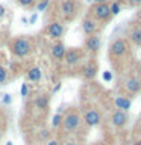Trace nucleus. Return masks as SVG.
Instances as JSON below:
<instances>
[{"label": "nucleus", "instance_id": "f257e3e1", "mask_svg": "<svg viewBox=\"0 0 141 145\" xmlns=\"http://www.w3.org/2000/svg\"><path fill=\"white\" fill-rule=\"evenodd\" d=\"M30 50H32V44H30V41H27L26 38H17V39H14V42H12V53L15 54V56L18 57H24L27 56V54L30 53Z\"/></svg>", "mask_w": 141, "mask_h": 145}, {"label": "nucleus", "instance_id": "f03ea898", "mask_svg": "<svg viewBox=\"0 0 141 145\" xmlns=\"http://www.w3.org/2000/svg\"><path fill=\"white\" fill-rule=\"evenodd\" d=\"M80 116H79V113H76V112H68L65 116H62V124L61 127L65 131H74L79 129V125H80Z\"/></svg>", "mask_w": 141, "mask_h": 145}, {"label": "nucleus", "instance_id": "7ed1b4c3", "mask_svg": "<svg viewBox=\"0 0 141 145\" xmlns=\"http://www.w3.org/2000/svg\"><path fill=\"white\" fill-rule=\"evenodd\" d=\"M100 121H102V115H100L99 110L96 109H91V110H86L85 115H84V122L88 127H94V125H99Z\"/></svg>", "mask_w": 141, "mask_h": 145}, {"label": "nucleus", "instance_id": "20e7f679", "mask_svg": "<svg viewBox=\"0 0 141 145\" xmlns=\"http://www.w3.org/2000/svg\"><path fill=\"white\" fill-rule=\"evenodd\" d=\"M109 52H111L112 56L120 57V56H123V54L127 52V42L125 39H115L111 44V47H109Z\"/></svg>", "mask_w": 141, "mask_h": 145}, {"label": "nucleus", "instance_id": "39448f33", "mask_svg": "<svg viewBox=\"0 0 141 145\" xmlns=\"http://www.w3.org/2000/svg\"><path fill=\"white\" fill-rule=\"evenodd\" d=\"M93 14L97 20H108L111 17V11H109V5L108 3H100V5H96L93 8Z\"/></svg>", "mask_w": 141, "mask_h": 145}, {"label": "nucleus", "instance_id": "423d86ee", "mask_svg": "<svg viewBox=\"0 0 141 145\" xmlns=\"http://www.w3.org/2000/svg\"><path fill=\"white\" fill-rule=\"evenodd\" d=\"M47 35L52 39H59L64 35V26L61 24V23H58V21L50 23L49 27H47Z\"/></svg>", "mask_w": 141, "mask_h": 145}, {"label": "nucleus", "instance_id": "0eeeda50", "mask_svg": "<svg viewBox=\"0 0 141 145\" xmlns=\"http://www.w3.org/2000/svg\"><path fill=\"white\" fill-rule=\"evenodd\" d=\"M65 63L67 65H70V67H73V65H76L77 62L80 61V57H82V53L79 52V50H76V48H70V50H67L65 52Z\"/></svg>", "mask_w": 141, "mask_h": 145}, {"label": "nucleus", "instance_id": "6e6552de", "mask_svg": "<svg viewBox=\"0 0 141 145\" xmlns=\"http://www.w3.org/2000/svg\"><path fill=\"white\" fill-rule=\"evenodd\" d=\"M100 45H102V41H100V38L97 35H90L85 41L86 50H88V52H93V53L97 52V50L100 48Z\"/></svg>", "mask_w": 141, "mask_h": 145}, {"label": "nucleus", "instance_id": "1a4fd4ad", "mask_svg": "<svg viewBox=\"0 0 141 145\" xmlns=\"http://www.w3.org/2000/svg\"><path fill=\"white\" fill-rule=\"evenodd\" d=\"M111 121L115 127H123L127 122V113L123 110H115L111 116Z\"/></svg>", "mask_w": 141, "mask_h": 145}, {"label": "nucleus", "instance_id": "9d476101", "mask_svg": "<svg viewBox=\"0 0 141 145\" xmlns=\"http://www.w3.org/2000/svg\"><path fill=\"white\" fill-rule=\"evenodd\" d=\"M65 45H64L62 42H56L52 45V50H50V53H52V57L58 59V61H61V59H64V56H65Z\"/></svg>", "mask_w": 141, "mask_h": 145}, {"label": "nucleus", "instance_id": "9b49d317", "mask_svg": "<svg viewBox=\"0 0 141 145\" xmlns=\"http://www.w3.org/2000/svg\"><path fill=\"white\" fill-rule=\"evenodd\" d=\"M82 30H84V33L86 35H94L96 30H97V23L94 20H91V18H85L84 21H82Z\"/></svg>", "mask_w": 141, "mask_h": 145}, {"label": "nucleus", "instance_id": "f8f14e48", "mask_svg": "<svg viewBox=\"0 0 141 145\" xmlns=\"http://www.w3.org/2000/svg\"><path fill=\"white\" fill-rule=\"evenodd\" d=\"M125 88H126L127 92L136 94V92H138V91L141 89V82H140L138 79H135V77H130V79H127V80H126Z\"/></svg>", "mask_w": 141, "mask_h": 145}, {"label": "nucleus", "instance_id": "ddd939ff", "mask_svg": "<svg viewBox=\"0 0 141 145\" xmlns=\"http://www.w3.org/2000/svg\"><path fill=\"white\" fill-rule=\"evenodd\" d=\"M61 11L64 15L67 17H73V14L76 12V3L74 0H64L61 5Z\"/></svg>", "mask_w": 141, "mask_h": 145}, {"label": "nucleus", "instance_id": "4468645a", "mask_svg": "<svg viewBox=\"0 0 141 145\" xmlns=\"http://www.w3.org/2000/svg\"><path fill=\"white\" fill-rule=\"evenodd\" d=\"M114 104H115V107L118 109V110L126 112L127 109L130 107V100L126 98V97H117L115 100H114Z\"/></svg>", "mask_w": 141, "mask_h": 145}, {"label": "nucleus", "instance_id": "2eb2a0df", "mask_svg": "<svg viewBox=\"0 0 141 145\" xmlns=\"http://www.w3.org/2000/svg\"><path fill=\"white\" fill-rule=\"evenodd\" d=\"M41 77H43L41 68L34 67V68H29V70H27V79L30 82H38V80H41Z\"/></svg>", "mask_w": 141, "mask_h": 145}, {"label": "nucleus", "instance_id": "dca6fc26", "mask_svg": "<svg viewBox=\"0 0 141 145\" xmlns=\"http://www.w3.org/2000/svg\"><path fill=\"white\" fill-rule=\"evenodd\" d=\"M82 72H84V77L85 79H94L96 74H97V65H94V63H90V65H86L84 70H82Z\"/></svg>", "mask_w": 141, "mask_h": 145}, {"label": "nucleus", "instance_id": "f3484780", "mask_svg": "<svg viewBox=\"0 0 141 145\" xmlns=\"http://www.w3.org/2000/svg\"><path fill=\"white\" fill-rule=\"evenodd\" d=\"M130 41L135 45H141V27H135L130 32Z\"/></svg>", "mask_w": 141, "mask_h": 145}, {"label": "nucleus", "instance_id": "a211bd4d", "mask_svg": "<svg viewBox=\"0 0 141 145\" xmlns=\"http://www.w3.org/2000/svg\"><path fill=\"white\" fill-rule=\"evenodd\" d=\"M35 106L38 107V109H47V106H49V97L47 95H40L38 98L35 100Z\"/></svg>", "mask_w": 141, "mask_h": 145}, {"label": "nucleus", "instance_id": "6ab92c4d", "mask_svg": "<svg viewBox=\"0 0 141 145\" xmlns=\"http://www.w3.org/2000/svg\"><path fill=\"white\" fill-rule=\"evenodd\" d=\"M50 124H52V129H59V127H61V124H62V115H59V113H55Z\"/></svg>", "mask_w": 141, "mask_h": 145}, {"label": "nucleus", "instance_id": "aec40b11", "mask_svg": "<svg viewBox=\"0 0 141 145\" xmlns=\"http://www.w3.org/2000/svg\"><path fill=\"white\" fill-rule=\"evenodd\" d=\"M109 11H111V15H117L120 12V5L117 2H114L112 5H109Z\"/></svg>", "mask_w": 141, "mask_h": 145}, {"label": "nucleus", "instance_id": "412c9836", "mask_svg": "<svg viewBox=\"0 0 141 145\" xmlns=\"http://www.w3.org/2000/svg\"><path fill=\"white\" fill-rule=\"evenodd\" d=\"M6 79H8V71H6V68H5L3 65H0V83L6 82Z\"/></svg>", "mask_w": 141, "mask_h": 145}, {"label": "nucleus", "instance_id": "4be33fe9", "mask_svg": "<svg viewBox=\"0 0 141 145\" xmlns=\"http://www.w3.org/2000/svg\"><path fill=\"white\" fill-rule=\"evenodd\" d=\"M47 6H49V0H41V2L36 5V9H38L40 12H43V11L47 9Z\"/></svg>", "mask_w": 141, "mask_h": 145}, {"label": "nucleus", "instance_id": "5701e85b", "mask_svg": "<svg viewBox=\"0 0 141 145\" xmlns=\"http://www.w3.org/2000/svg\"><path fill=\"white\" fill-rule=\"evenodd\" d=\"M18 5H21V6H32V5L35 3V0H17Z\"/></svg>", "mask_w": 141, "mask_h": 145}, {"label": "nucleus", "instance_id": "b1692460", "mask_svg": "<svg viewBox=\"0 0 141 145\" xmlns=\"http://www.w3.org/2000/svg\"><path fill=\"white\" fill-rule=\"evenodd\" d=\"M29 94V85L27 83H23L21 85V97H26Z\"/></svg>", "mask_w": 141, "mask_h": 145}, {"label": "nucleus", "instance_id": "393cba45", "mask_svg": "<svg viewBox=\"0 0 141 145\" xmlns=\"http://www.w3.org/2000/svg\"><path fill=\"white\" fill-rule=\"evenodd\" d=\"M2 101H3L5 104H11V101H12L11 95H9V94H5V95H3V98H2Z\"/></svg>", "mask_w": 141, "mask_h": 145}, {"label": "nucleus", "instance_id": "a878e982", "mask_svg": "<svg viewBox=\"0 0 141 145\" xmlns=\"http://www.w3.org/2000/svg\"><path fill=\"white\" fill-rule=\"evenodd\" d=\"M103 79L106 80V82L112 80V72H111V71H105V72H103Z\"/></svg>", "mask_w": 141, "mask_h": 145}, {"label": "nucleus", "instance_id": "bb28decb", "mask_svg": "<svg viewBox=\"0 0 141 145\" xmlns=\"http://www.w3.org/2000/svg\"><path fill=\"white\" fill-rule=\"evenodd\" d=\"M5 14H6V8H5L3 5H0V18L5 17Z\"/></svg>", "mask_w": 141, "mask_h": 145}, {"label": "nucleus", "instance_id": "cd10ccee", "mask_svg": "<svg viewBox=\"0 0 141 145\" xmlns=\"http://www.w3.org/2000/svg\"><path fill=\"white\" fill-rule=\"evenodd\" d=\"M36 18H38V15H36V14H34V15L29 18V24H34V23L36 21Z\"/></svg>", "mask_w": 141, "mask_h": 145}, {"label": "nucleus", "instance_id": "c85d7f7f", "mask_svg": "<svg viewBox=\"0 0 141 145\" xmlns=\"http://www.w3.org/2000/svg\"><path fill=\"white\" fill-rule=\"evenodd\" d=\"M129 3L132 6H138V5H141V0H129Z\"/></svg>", "mask_w": 141, "mask_h": 145}, {"label": "nucleus", "instance_id": "c756f323", "mask_svg": "<svg viewBox=\"0 0 141 145\" xmlns=\"http://www.w3.org/2000/svg\"><path fill=\"white\" fill-rule=\"evenodd\" d=\"M41 133H43V135H40L41 139H47V136H49V131H47V130H43Z\"/></svg>", "mask_w": 141, "mask_h": 145}, {"label": "nucleus", "instance_id": "7c9ffc66", "mask_svg": "<svg viewBox=\"0 0 141 145\" xmlns=\"http://www.w3.org/2000/svg\"><path fill=\"white\" fill-rule=\"evenodd\" d=\"M61 85H62V83H59V82H58V83L55 85V88H53V92H58V91L61 89Z\"/></svg>", "mask_w": 141, "mask_h": 145}, {"label": "nucleus", "instance_id": "2f4dec72", "mask_svg": "<svg viewBox=\"0 0 141 145\" xmlns=\"http://www.w3.org/2000/svg\"><path fill=\"white\" fill-rule=\"evenodd\" d=\"M64 145H80V144H77V142H74V140H68V142H65Z\"/></svg>", "mask_w": 141, "mask_h": 145}, {"label": "nucleus", "instance_id": "473e14b6", "mask_svg": "<svg viewBox=\"0 0 141 145\" xmlns=\"http://www.w3.org/2000/svg\"><path fill=\"white\" fill-rule=\"evenodd\" d=\"M47 145H59V142H58V140H49Z\"/></svg>", "mask_w": 141, "mask_h": 145}, {"label": "nucleus", "instance_id": "72a5a7b5", "mask_svg": "<svg viewBox=\"0 0 141 145\" xmlns=\"http://www.w3.org/2000/svg\"><path fill=\"white\" fill-rule=\"evenodd\" d=\"M94 2L97 5H100V3H106V0H94Z\"/></svg>", "mask_w": 141, "mask_h": 145}, {"label": "nucleus", "instance_id": "f704fd0d", "mask_svg": "<svg viewBox=\"0 0 141 145\" xmlns=\"http://www.w3.org/2000/svg\"><path fill=\"white\" fill-rule=\"evenodd\" d=\"M132 145H141V140H138V142H134Z\"/></svg>", "mask_w": 141, "mask_h": 145}, {"label": "nucleus", "instance_id": "c9c22d12", "mask_svg": "<svg viewBox=\"0 0 141 145\" xmlns=\"http://www.w3.org/2000/svg\"><path fill=\"white\" fill-rule=\"evenodd\" d=\"M6 145H12V142H11V140H8V142H6Z\"/></svg>", "mask_w": 141, "mask_h": 145}, {"label": "nucleus", "instance_id": "e433bc0d", "mask_svg": "<svg viewBox=\"0 0 141 145\" xmlns=\"http://www.w3.org/2000/svg\"><path fill=\"white\" fill-rule=\"evenodd\" d=\"M86 2H94V0H86Z\"/></svg>", "mask_w": 141, "mask_h": 145}]
</instances>
